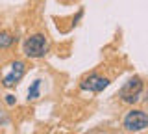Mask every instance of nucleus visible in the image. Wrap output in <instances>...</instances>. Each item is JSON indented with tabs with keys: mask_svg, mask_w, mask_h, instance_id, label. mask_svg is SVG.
Returning <instances> with one entry per match:
<instances>
[{
	"mask_svg": "<svg viewBox=\"0 0 148 134\" xmlns=\"http://www.w3.org/2000/svg\"><path fill=\"white\" fill-rule=\"evenodd\" d=\"M145 90V84L139 76H132L130 80L124 84L122 87L119 90V99L122 103H128V104H133L141 99V93Z\"/></svg>",
	"mask_w": 148,
	"mask_h": 134,
	"instance_id": "1",
	"label": "nucleus"
},
{
	"mask_svg": "<svg viewBox=\"0 0 148 134\" xmlns=\"http://www.w3.org/2000/svg\"><path fill=\"white\" fill-rule=\"evenodd\" d=\"M48 52V41L43 34H34L24 41V54L28 58H43Z\"/></svg>",
	"mask_w": 148,
	"mask_h": 134,
	"instance_id": "2",
	"label": "nucleus"
},
{
	"mask_svg": "<svg viewBox=\"0 0 148 134\" xmlns=\"http://www.w3.org/2000/svg\"><path fill=\"white\" fill-rule=\"evenodd\" d=\"M124 128H126L128 132H139V131H145L148 127V114L143 112V110H130L126 114V117H124Z\"/></svg>",
	"mask_w": 148,
	"mask_h": 134,
	"instance_id": "3",
	"label": "nucleus"
},
{
	"mask_svg": "<svg viewBox=\"0 0 148 134\" xmlns=\"http://www.w3.org/2000/svg\"><path fill=\"white\" fill-rule=\"evenodd\" d=\"M108 86H109V78L100 76V75H96V73H91L89 76L83 78L82 84H80L82 90L91 91V93H100V91H104Z\"/></svg>",
	"mask_w": 148,
	"mask_h": 134,
	"instance_id": "4",
	"label": "nucleus"
},
{
	"mask_svg": "<svg viewBox=\"0 0 148 134\" xmlns=\"http://www.w3.org/2000/svg\"><path fill=\"white\" fill-rule=\"evenodd\" d=\"M24 73H26L24 62H13L11 63V71H9L8 75L4 76V80H2L4 87H13L15 84H18V82H21V78L24 76Z\"/></svg>",
	"mask_w": 148,
	"mask_h": 134,
	"instance_id": "5",
	"label": "nucleus"
},
{
	"mask_svg": "<svg viewBox=\"0 0 148 134\" xmlns=\"http://www.w3.org/2000/svg\"><path fill=\"white\" fill-rule=\"evenodd\" d=\"M15 43H17V37L13 34H9V32H0V50L11 49Z\"/></svg>",
	"mask_w": 148,
	"mask_h": 134,
	"instance_id": "6",
	"label": "nucleus"
},
{
	"mask_svg": "<svg viewBox=\"0 0 148 134\" xmlns=\"http://www.w3.org/2000/svg\"><path fill=\"white\" fill-rule=\"evenodd\" d=\"M39 87H41V80L37 78V80H34V84L30 86V90H28V101H34L39 97Z\"/></svg>",
	"mask_w": 148,
	"mask_h": 134,
	"instance_id": "7",
	"label": "nucleus"
},
{
	"mask_svg": "<svg viewBox=\"0 0 148 134\" xmlns=\"http://www.w3.org/2000/svg\"><path fill=\"white\" fill-rule=\"evenodd\" d=\"M6 103L9 106H13V104H15V97H13V95H6Z\"/></svg>",
	"mask_w": 148,
	"mask_h": 134,
	"instance_id": "8",
	"label": "nucleus"
},
{
	"mask_svg": "<svg viewBox=\"0 0 148 134\" xmlns=\"http://www.w3.org/2000/svg\"><path fill=\"white\" fill-rule=\"evenodd\" d=\"M8 121V117H6V114L2 112V110H0V123H6Z\"/></svg>",
	"mask_w": 148,
	"mask_h": 134,
	"instance_id": "9",
	"label": "nucleus"
}]
</instances>
